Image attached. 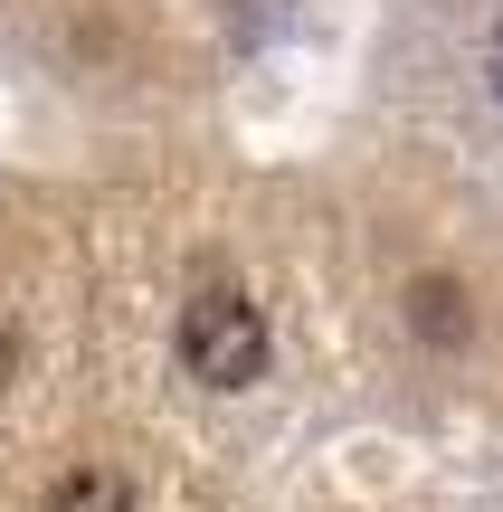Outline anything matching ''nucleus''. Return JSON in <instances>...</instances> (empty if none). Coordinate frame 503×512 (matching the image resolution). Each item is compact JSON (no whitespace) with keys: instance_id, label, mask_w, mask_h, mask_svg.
<instances>
[{"instance_id":"obj_3","label":"nucleus","mask_w":503,"mask_h":512,"mask_svg":"<svg viewBox=\"0 0 503 512\" xmlns=\"http://www.w3.org/2000/svg\"><path fill=\"white\" fill-rule=\"evenodd\" d=\"M409 323L428 332V342H456V332H466V313H456V285H409Z\"/></svg>"},{"instance_id":"obj_4","label":"nucleus","mask_w":503,"mask_h":512,"mask_svg":"<svg viewBox=\"0 0 503 512\" xmlns=\"http://www.w3.org/2000/svg\"><path fill=\"white\" fill-rule=\"evenodd\" d=\"M0 380H10V332H0Z\"/></svg>"},{"instance_id":"obj_2","label":"nucleus","mask_w":503,"mask_h":512,"mask_svg":"<svg viewBox=\"0 0 503 512\" xmlns=\"http://www.w3.org/2000/svg\"><path fill=\"white\" fill-rule=\"evenodd\" d=\"M48 512H133V484L105 475V465H76V475H57Z\"/></svg>"},{"instance_id":"obj_1","label":"nucleus","mask_w":503,"mask_h":512,"mask_svg":"<svg viewBox=\"0 0 503 512\" xmlns=\"http://www.w3.org/2000/svg\"><path fill=\"white\" fill-rule=\"evenodd\" d=\"M181 361H190V380H209V389H247L266 370V313L247 304L238 285L190 294V313H181Z\"/></svg>"}]
</instances>
